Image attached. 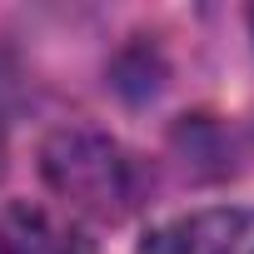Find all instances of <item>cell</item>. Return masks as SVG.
Listing matches in <instances>:
<instances>
[{
    "mask_svg": "<svg viewBox=\"0 0 254 254\" xmlns=\"http://www.w3.org/2000/svg\"><path fill=\"white\" fill-rule=\"evenodd\" d=\"M40 175L70 209L95 214V219H125L145 199L140 160L120 140H110L100 130H85V125L55 130L40 145Z\"/></svg>",
    "mask_w": 254,
    "mask_h": 254,
    "instance_id": "1",
    "label": "cell"
},
{
    "mask_svg": "<svg viewBox=\"0 0 254 254\" xmlns=\"http://www.w3.org/2000/svg\"><path fill=\"white\" fill-rule=\"evenodd\" d=\"M140 254H254V209H199L145 234Z\"/></svg>",
    "mask_w": 254,
    "mask_h": 254,
    "instance_id": "2",
    "label": "cell"
},
{
    "mask_svg": "<svg viewBox=\"0 0 254 254\" xmlns=\"http://www.w3.org/2000/svg\"><path fill=\"white\" fill-rule=\"evenodd\" d=\"M0 254H95V244L55 209L15 199L0 209Z\"/></svg>",
    "mask_w": 254,
    "mask_h": 254,
    "instance_id": "3",
    "label": "cell"
},
{
    "mask_svg": "<svg viewBox=\"0 0 254 254\" xmlns=\"http://www.w3.org/2000/svg\"><path fill=\"white\" fill-rule=\"evenodd\" d=\"M0 170H5V135H0Z\"/></svg>",
    "mask_w": 254,
    "mask_h": 254,
    "instance_id": "4",
    "label": "cell"
}]
</instances>
